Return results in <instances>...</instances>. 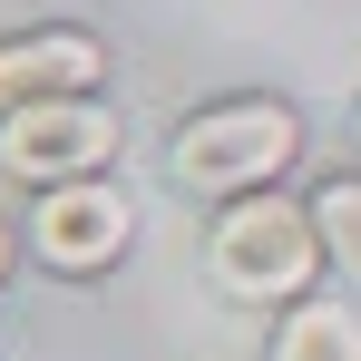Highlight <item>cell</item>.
I'll return each mask as SVG.
<instances>
[{
	"mask_svg": "<svg viewBox=\"0 0 361 361\" xmlns=\"http://www.w3.org/2000/svg\"><path fill=\"white\" fill-rule=\"evenodd\" d=\"M118 157V118L98 98H39V108H10L0 118V166L20 185H68V176H98Z\"/></svg>",
	"mask_w": 361,
	"mask_h": 361,
	"instance_id": "3957f363",
	"label": "cell"
},
{
	"mask_svg": "<svg viewBox=\"0 0 361 361\" xmlns=\"http://www.w3.org/2000/svg\"><path fill=\"white\" fill-rule=\"evenodd\" d=\"M274 361H361V322L342 302H293L274 332Z\"/></svg>",
	"mask_w": 361,
	"mask_h": 361,
	"instance_id": "8992f818",
	"label": "cell"
},
{
	"mask_svg": "<svg viewBox=\"0 0 361 361\" xmlns=\"http://www.w3.org/2000/svg\"><path fill=\"white\" fill-rule=\"evenodd\" d=\"M0 274H10V225H0Z\"/></svg>",
	"mask_w": 361,
	"mask_h": 361,
	"instance_id": "ba28073f",
	"label": "cell"
},
{
	"mask_svg": "<svg viewBox=\"0 0 361 361\" xmlns=\"http://www.w3.org/2000/svg\"><path fill=\"white\" fill-rule=\"evenodd\" d=\"M312 225H322V254L361 283V185H352V176H332L322 195H312Z\"/></svg>",
	"mask_w": 361,
	"mask_h": 361,
	"instance_id": "52a82bcc",
	"label": "cell"
},
{
	"mask_svg": "<svg viewBox=\"0 0 361 361\" xmlns=\"http://www.w3.org/2000/svg\"><path fill=\"white\" fill-rule=\"evenodd\" d=\"M127 235H137V215H127V195L108 176H68L39 195V215H30V254L39 264H59V274H98V264H118Z\"/></svg>",
	"mask_w": 361,
	"mask_h": 361,
	"instance_id": "277c9868",
	"label": "cell"
},
{
	"mask_svg": "<svg viewBox=\"0 0 361 361\" xmlns=\"http://www.w3.org/2000/svg\"><path fill=\"white\" fill-rule=\"evenodd\" d=\"M108 78V49L88 30H30V39H0V118L10 108H39V98H88Z\"/></svg>",
	"mask_w": 361,
	"mask_h": 361,
	"instance_id": "5b68a950",
	"label": "cell"
},
{
	"mask_svg": "<svg viewBox=\"0 0 361 361\" xmlns=\"http://www.w3.org/2000/svg\"><path fill=\"white\" fill-rule=\"evenodd\" d=\"M205 264L235 302H302V283L322 274V225L312 205H283V195H235L215 215Z\"/></svg>",
	"mask_w": 361,
	"mask_h": 361,
	"instance_id": "6da1fadb",
	"label": "cell"
},
{
	"mask_svg": "<svg viewBox=\"0 0 361 361\" xmlns=\"http://www.w3.org/2000/svg\"><path fill=\"white\" fill-rule=\"evenodd\" d=\"M293 147H302L293 108L235 98V108H205V118L176 127V185H195V195H254V185H274L293 166Z\"/></svg>",
	"mask_w": 361,
	"mask_h": 361,
	"instance_id": "7a4b0ae2",
	"label": "cell"
}]
</instances>
